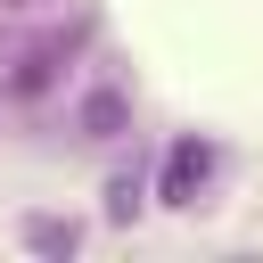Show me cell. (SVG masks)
<instances>
[{"mask_svg":"<svg viewBox=\"0 0 263 263\" xmlns=\"http://www.w3.org/2000/svg\"><path fill=\"white\" fill-rule=\"evenodd\" d=\"M82 123H90V132H107V123H123V107H115V99H90V107H82Z\"/></svg>","mask_w":263,"mask_h":263,"instance_id":"cell-1","label":"cell"}]
</instances>
